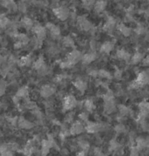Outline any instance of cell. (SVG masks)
Returning a JSON list of instances; mask_svg holds the SVG:
<instances>
[{"mask_svg": "<svg viewBox=\"0 0 149 156\" xmlns=\"http://www.w3.org/2000/svg\"><path fill=\"white\" fill-rule=\"evenodd\" d=\"M73 85H74V87L81 93L86 92V90L87 89V82L82 80H77L76 81L73 82Z\"/></svg>", "mask_w": 149, "mask_h": 156, "instance_id": "9a60e30c", "label": "cell"}, {"mask_svg": "<svg viewBox=\"0 0 149 156\" xmlns=\"http://www.w3.org/2000/svg\"><path fill=\"white\" fill-rule=\"evenodd\" d=\"M19 10L20 12H25V11H26V5H25V3H21V4H19Z\"/></svg>", "mask_w": 149, "mask_h": 156, "instance_id": "d6a6232c", "label": "cell"}, {"mask_svg": "<svg viewBox=\"0 0 149 156\" xmlns=\"http://www.w3.org/2000/svg\"><path fill=\"white\" fill-rule=\"evenodd\" d=\"M33 32L35 33L36 37L40 39V40H43L46 36V29L39 25H35L33 27Z\"/></svg>", "mask_w": 149, "mask_h": 156, "instance_id": "ba28073f", "label": "cell"}, {"mask_svg": "<svg viewBox=\"0 0 149 156\" xmlns=\"http://www.w3.org/2000/svg\"><path fill=\"white\" fill-rule=\"evenodd\" d=\"M28 95H29V91H28V88L26 87L19 88V91L17 92V94H16V96L18 98H26Z\"/></svg>", "mask_w": 149, "mask_h": 156, "instance_id": "7402d4cb", "label": "cell"}, {"mask_svg": "<svg viewBox=\"0 0 149 156\" xmlns=\"http://www.w3.org/2000/svg\"><path fill=\"white\" fill-rule=\"evenodd\" d=\"M139 109H140V114L143 117H147V114H148L149 111V105L147 103V101H142L139 104Z\"/></svg>", "mask_w": 149, "mask_h": 156, "instance_id": "5bb4252c", "label": "cell"}, {"mask_svg": "<svg viewBox=\"0 0 149 156\" xmlns=\"http://www.w3.org/2000/svg\"><path fill=\"white\" fill-rule=\"evenodd\" d=\"M77 20H78V24L82 30L89 31L90 29H92V27H93L92 23L90 21H88L87 19H85L84 17H79Z\"/></svg>", "mask_w": 149, "mask_h": 156, "instance_id": "9c48e42d", "label": "cell"}, {"mask_svg": "<svg viewBox=\"0 0 149 156\" xmlns=\"http://www.w3.org/2000/svg\"><path fill=\"white\" fill-rule=\"evenodd\" d=\"M114 48V43L111 41H106L105 43L101 44L99 51L102 53H110Z\"/></svg>", "mask_w": 149, "mask_h": 156, "instance_id": "30bf717a", "label": "cell"}, {"mask_svg": "<svg viewBox=\"0 0 149 156\" xmlns=\"http://www.w3.org/2000/svg\"><path fill=\"white\" fill-rule=\"evenodd\" d=\"M81 58H82V54L80 51L74 50L73 51H71L70 53H68V55L66 57V62L68 64L69 66L72 67L73 65L77 64L80 60H81Z\"/></svg>", "mask_w": 149, "mask_h": 156, "instance_id": "7a4b0ae2", "label": "cell"}, {"mask_svg": "<svg viewBox=\"0 0 149 156\" xmlns=\"http://www.w3.org/2000/svg\"><path fill=\"white\" fill-rule=\"evenodd\" d=\"M114 130L117 132L118 133H124L126 131V127L123 124H119L115 126Z\"/></svg>", "mask_w": 149, "mask_h": 156, "instance_id": "f546056e", "label": "cell"}, {"mask_svg": "<svg viewBox=\"0 0 149 156\" xmlns=\"http://www.w3.org/2000/svg\"><path fill=\"white\" fill-rule=\"evenodd\" d=\"M45 29H47L50 31V33L54 37H57L60 34L59 27L57 26L56 25H54V24H52V23H47L45 25Z\"/></svg>", "mask_w": 149, "mask_h": 156, "instance_id": "8fae6325", "label": "cell"}, {"mask_svg": "<svg viewBox=\"0 0 149 156\" xmlns=\"http://www.w3.org/2000/svg\"><path fill=\"white\" fill-rule=\"evenodd\" d=\"M135 31H136L138 34H143L145 32V28L143 26H141V25H139L136 29H135Z\"/></svg>", "mask_w": 149, "mask_h": 156, "instance_id": "1f68e13d", "label": "cell"}, {"mask_svg": "<svg viewBox=\"0 0 149 156\" xmlns=\"http://www.w3.org/2000/svg\"><path fill=\"white\" fill-rule=\"evenodd\" d=\"M16 37H17V41L19 42V43H21V44H26L29 43V41H30V39H29V37L28 36L26 35V34H24V33H19V34H17L16 35Z\"/></svg>", "mask_w": 149, "mask_h": 156, "instance_id": "44dd1931", "label": "cell"}, {"mask_svg": "<svg viewBox=\"0 0 149 156\" xmlns=\"http://www.w3.org/2000/svg\"><path fill=\"white\" fill-rule=\"evenodd\" d=\"M97 58V55L94 51H92V52H88L85 55H82V58H81V60L83 61L84 64L86 65H88L90 63L93 62Z\"/></svg>", "mask_w": 149, "mask_h": 156, "instance_id": "7c38bea8", "label": "cell"}, {"mask_svg": "<svg viewBox=\"0 0 149 156\" xmlns=\"http://www.w3.org/2000/svg\"><path fill=\"white\" fill-rule=\"evenodd\" d=\"M54 94H55V88L51 85H44L40 90V95L43 98H49Z\"/></svg>", "mask_w": 149, "mask_h": 156, "instance_id": "8992f818", "label": "cell"}, {"mask_svg": "<svg viewBox=\"0 0 149 156\" xmlns=\"http://www.w3.org/2000/svg\"><path fill=\"white\" fill-rule=\"evenodd\" d=\"M18 125L19 127L21 128H24V129H31L33 127V124L31 123V121L29 120H26V119H23V118H20L18 121Z\"/></svg>", "mask_w": 149, "mask_h": 156, "instance_id": "e0dca14e", "label": "cell"}, {"mask_svg": "<svg viewBox=\"0 0 149 156\" xmlns=\"http://www.w3.org/2000/svg\"><path fill=\"white\" fill-rule=\"evenodd\" d=\"M119 112H120V114L122 116H124V115L128 114L129 109H128V107H126V106H119Z\"/></svg>", "mask_w": 149, "mask_h": 156, "instance_id": "f1b7e54d", "label": "cell"}, {"mask_svg": "<svg viewBox=\"0 0 149 156\" xmlns=\"http://www.w3.org/2000/svg\"><path fill=\"white\" fill-rule=\"evenodd\" d=\"M5 85L3 82H0V95L5 94Z\"/></svg>", "mask_w": 149, "mask_h": 156, "instance_id": "836d02e7", "label": "cell"}, {"mask_svg": "<svg viewBox=\"0 0 149 156\" xmlns=\"http://www.w3.org/2000/svg\"><path fill=\"white\" fill-rule=\"evenodd\" d=\"M116 56L118 58H120V59H123V60H130L131 55L130 53L128 51H126L124 49H119V50L117 51L116 52Z\"/></svg>", "mask_w": 149, "mask_h": 156, "instance_id": "2e32d148", "label": "cell"}, {"mask_svg": "<svg viewBox=\"0 0 149 156\" xmlns=\"http://www.w3.org/2000/svg\"><path fill=\"white\" fill-rule=\"evenodd\" d=\"M31 63V57L30 55L23 56L19 59V64L21 66H29Z\"/></svg>", "mask_w": 149, "mask_h": 156, "instance_id": "ffe728a7", "label": "cell"}, {"mask_svg": "<svg viewBox=\"0 0 149 156\" xmlns=\"http://www.w3.org/2000/svg\"><path fill=\"white\" fill-rule=\"evenodd\" d=\"M77 104H78V101L73 95H67L64 98V100H63V107L66 111L74 108L75 106H77Z\"/></svg>", "mask_w": 149, "mask_h": 156, "instance_id": "277c9868", "label": "cell"}, {"mask_svg": "<svg viewBox=\"0 0 149 156\" xmlns=\"http://www.w3.org/2000/svg\"><path fill=\"white\" fill-rule=\"evenodd\" d=\"M98 76H99L102 79H106V80H110L112 78L111 73L109 72L106 71V70H99V71H98Z\"/></svg>", "mask_w": 149, "mask_h": 156, "instance_id": "484cf974", "label": "cell"}, {"mask_svg": "<svg viewBox=\"0 0 149 156\" xmlns=\"http://www.w3.org/2000/svg\"><path fill=\"white\" fill-rule=\"evenodd\" d=\"M93 7H94V11L96 12H102L106 9V2L105 0H97V1H95Z\"/></svg>", "mask_w": 149, "mask_h": 156, "instance_id": "4fadbf2b", "label": "cell"}, {"mask_svg": "<svg viewBox=\"0 0 149 156\" xmlns=\"http://www.w3.org/2000/svg\"><path fill=\"white\" fill-rule=\"evenodd\" d=\"M119 31H120V33L125 36V37H128L131 35V32H132V30L131 28H129L128 26H126L124 24H120L119 25Z\"/></svg>", "mask_w": 149, "mask_h": 156, "instance_id": "ac0fdd59", "label": "cell"}, {"mask_svg": "<svg viewBox=\"0 0 149 156\" xmlns=\"http://www.w3.org/2000/svg\"><path fill=\"white\" fill-rule=\"evenodd\" d=\"M53 13L56 16L58 19L61 21H65L68 19L69 15H70V12L69 10L65 6H59L54 8L53 9Z\"/></svg>", "mask_w": 149, "mask_h": 156, "instance_id": "3957f363", "label": "cell"}, {"mask_svg": "<svg viewBox=\"0 0 149 156\" xmlns=\"http://www.w3.org/2000/svg\"><path fill=\"white\" fill-rule=\"evenodd\" d=\"M25 2H28V3H31V2H33L34 0H25Z\"/></svg>", "mask_w": 149, "mask_h": 156, "instance_id": "d590c367", "label": "cell"}, {"mask_svg": "<svg viewBox=\"0 0 149 156\" xmlns=\"http://www.w3.org/2000/svg\"><path fill=\"white\" fill-rule=\"evenodd\" d=\"M10 25V19L5 15H0V28H5Z\"/></svg>", "mask_w": 149, "mask_h": 156, "instance_id": "603a6c76", "label": "cell"}, {"mask_svg": "<svg viewBox=\"0 0 149 156\" xmlns=\"http://www.w3.org/2000/svg\"><path fill=\"white\" fill-rule=\"evenodd\" d=\"M63 44L66 47H73L74 45V41L71 37H66L63 39Z\"/></svg>", "mask_w": 149, "mask_h": 156, "instance_id": "4316f807", "label": "cell"}, {"mask_svg": "<svg viewBox=\"0 0 149 156\" xmlns=\"http://www.w3.org/2000/svg\"><path fill=\"white\" fill-rule=\"evenodd\" d=\"M149 81V76L148 73L146 72V71H143L140 72L138 76H137V79L131 83L130 87L133 89H137V88L141 87H144L146 85H147V83Z\"/></svg>", "mask_w": 149, "mask_h": 156, "instance_id": "6da1fadb", "label": "cell"}, {"mask_svg": "<svg viewBox=\"0 0 149 156\" xmlns=\"http://www.w3.org/2000/svg\"><path fill=\"white\" fill-rule=\"evenodd\" d=\"M84 130H85V126H83V124L80 121H76L70 127L69 133L71 135H79L82 133Z\"/></svg>", "mask_w": 149, "mask_h": 156, "instance_id": "5b68a950", "label": "cell"}, {"mask_svg": "<svg viewBox=\"0 0 149 156\" xmlns=\"http://www.w3.org/2000/svg\"><path fill=\"white\" fill-rule=\"evenodd\" d=\"M1 40H2V37H1V36H0V42H1Z\"/></svg>", "mask_w": 149, "mask_h": 156, "instance_id": "8d00e7d4", "label": "cell"}, {"mask_svg": "<svg viewBox=\"0 0 149 156\" xmlns=\"http://www.w3.org/2000/svg\"><path fill=\"white\" fill-rule=\"evenodd\" d=\"M86 130L89 133H96L102 130V125L96 122H87Z\"/></svg>", "mask_w": 149, "mask_h": 156, "instance_id": "52a82bcc", "label": "cell"}, {"mask_svg": "<svg viewBox=\"0 0 149 156\" xmlns=\"http://www.w3.org/2000/svg\"><path fill=\"white\" fill-rule=\"evenodd\" d=\"M82 3L86 8H91L93 6L95 0H82Z\"/></svg>", "mask_w": 149, "mask_h": 156, "instance_id": "83f0119b", "label": "cell"}, {"mask_svg": "<svg viewBox=\"0 0 149 156\" xmlns=\"http://www.w3.org/2000/svg\"><path fill=\"white\" fill-rule=\"evenodd\" d=\"M143 59V54L141 52H139V51H137L135 52L133 56L131 57L130 60L131 63L133 64V65H137V64H139L140 62H141Z\"/></svg>", "mask_w": 149, "mask_h": 156, "instance_id": "d6986e66", "label": "cell"}, {"mask_svg": "<svg viewBox=\"0 0 149 156\" xmlns=\"http://www.w3.org/2000/svg\"><path fill=\"white\" fill-rule=\"evenodd\" d=\"M139 154H140V151L135 147H132V148L130 149V156H139Z\"/></svg>", "mask_w": 149, "mask_h": 156, "instance_id": "4dcf8cb0", "label": "cell"}, {"mask_svg": "<svg viewBox=\"0 0 149 156\" xmlns=\"http://www.w3.org/2000/svg\"><path fill=\"white\" fill-rule=\"evenodd\" d=\"M102 156H107V155H105V154H103V155H102Z\"/></svg>", "mask_w": 149, "mask_h": 156, "instance_id": "74e56055", "label": "cell"}, {"mask_svg": "<svg viewBox=\"0 0 149 156\" xmlns=\"http://www.w3.org/2000/svg\"><path fill=\"white\" fill-rule=\"evenodd\" d=\"M84 106H85V108L87 109L88 112H92L93 109L95 108L94 102H93V100H91V99L86 100L85 103H84Z\"/></svg>", "mask_w": 149, "mask_h": 156, "instance_id": "d4e9b609", "label": "cell"}, {"mask_svg": "<svg viewBox=\"0 0 149 156\" xmlns=\"http://www.w3.org/2000/svg\"><path fill=\"white\" fill-rule=\"evenodd\" d=\"M21 24H22V25H23L25 28L29 29V28L32 27V25H33V21H32L30 18L25 17V18H23L22 20H21Z\"/></svg>", "mask_w": 149, "mask_h": 156, "instance_id": "cb8c5ba5", "label": "cell"}, {"mask_svg": "<svg viewBox=\"0 0 149 156\" xmlns=\"http://www.w3.org/2000/svg\"><path fill=\"white\" fill-rule=\"evenodd\" d=\"M87 117H88V115H87V113H85V112H83V113L80 114V118L82 120H84V121H87Z\"/></svg>", "mask_w": 149, "mask_h": 156, "instance_id": "e575fe53", "label": "cell"}]
</instances>
